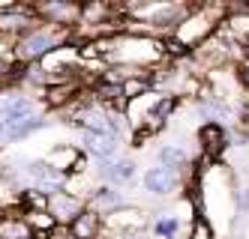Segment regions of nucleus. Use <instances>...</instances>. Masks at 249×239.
Returning a JSON list of instances; mask_svg holds the SVG:
<instances>
[{
  "label": "nucleus",
  "instance_id": "f03ea898",
  "mask_svg": "<svg viewBox=\"0 0 249 239\" xmlns=\"http://www.w3.org/2000/svg\"><path fill=\"white\" fill-rule=\"evenodd\" d=\"M213 30H216L213 18L207 12H195V15H186L183 21L177 24V36H174V39L180 42L183 48H189V45H201Z\"/></svg>",
  "mask_w": 249,
  "mask_h": 239
},
{
  "label": "nucleus",
  "instance_id": "f8f14e48",
  "mask_svg": "<svg viewBox=\"0 0 249 239\" xmlns=\"http://www.w3.org/2000/svg\"><path fill=\"white\" fill-rule=\"evenodd\" d=\"M186 161H189V156H186L183 146H177V143L159 146V168H168V171L177 174L180 168H186Z\"/></svg>",
  "mask_w": 249,
  "mask_h": 239
},
{
  "label": "nucleus",
  "instance_id": "6e6552de",
  "mask_svg": "<svg viewBox=\"0 0 249 239\" xmlns=\"http://www.w3.org/2000/svg\"><path fill=\"white\" fill-rule=\"evenodd\" d=\"M177 108V96H159V99H153V105H150V111L144 114V123H147V132H156L159 126H162L168 117H171V111Z\"/></svg>",
  "mask_w": 249,
  "mask_h": 239
},
{
  "label": "nucleus",
  "instance_id": "f257e3e1",
  "mask_svg": "<svg viewBox=\"0 0 249 239\" xmlns=\"http://www.w3.org/2000/svg\"><path fill=\"white\" fill-rule=\"evenodd\" d=\"M63 30L60 27H33L27 33L18 36V42H15V60H21V63H36L42 57H48V54H54L63 42Z\"/></svg>",
  "mask_w": 249,
  "mask_h": 239
},
{
  "label": "nucleus",
  "instance_id": "4468645a",
  "mask_svg": "<svg viewBox=\"0 0 249 239\" xmlns=\"http://www.w3.org/2000/svg\"><path fill=\"white\" fill-rule=\"evenodd\" d=\"M24 222H27V227L33 230V236H36V233H51V230H54L57 227V222H54V218H51V212L48 209H24Z\"/></svg>",
  "mask_w": 249,
  "mask_h": 239
},
{
  "label": "nucleus",
  "instance_id": "1a4fd4ad",
  "mask_svg": "<svg viewBox=\"0 0 249 239\" xmlns=\"http://www.w3.org/2000/svg\"><path fill=\"white\" fill-rule=\"evenodd\" d=\"M99 227H102V218L99 212L93 209H84L72 224H69V233H72L75 239H96L99 236Z\"/></svg>",
  "mask_w": 249,
  "mask_h": 239
},
{
  "label": "nucleus",
  "instance_id": "f3484780",
  "mask_svg": "<svg viewBox=\"0 0 249 239\" xmlns=\"http://www.w3.org/2000/svg\"><path fill=\"white\" fill-rule=\"evenodd\" d=\"M45 123H48V120H45V117H39V114H36V117H27V120H21V123H15L9 132H6V138H9V141L27 138V135H33V132H39Z\"/></svg>",
  "mask_w": 249,
  "mask_h": 239
},
{
  "label": "nucleus",
  "instance_id": "dca6fc26",
  "mask_svg": "<svg viewBox=\"0 0 249 239\" xmlns=\"http://www.w3.org/2000/svg\"><path fill=\"white\" fill-rule=\"evenodd\" d=\"M75 81H69V84H54V87H45V105L51 108H57V105H66L69 99H72L75 93Z\"/></svg>",
  "mask_w": 249,
  "mask_h": 239
},
{
  "label": "nucleus",
  "instance_id": "6ab92c4d",
  "mask_svg": "<svg viewBox=\"0 0 249 239\" xmlns=\"http://www.w3.org/2000/svg\"><path fill=\"white\" fill-rule=\"evenodd\" d=\"M189 239H213V227H210L207 218H195V222H192V233H189Z\"/></svg>",
  "mask_w": 249,
  "mask_h": 239
},
{
  "label": "nucleus",
  "instance_id": "0eeeda50",
  "mask_svg": "<svg viewBox=\"0 0 249 239\" xmlns=\"http://www.w3.org/2000/svg\"><path fill=\"white\" fill-rule=\"evenodd\" d=\"M198 141H201L204 156L216 159L219 153H225V146H228V132H225L219 123H204V126L198 128Z\"/></svg>",
  "mask_w": 249,
  "mask_h": 239
},
{
  "label": "nucleus",
  "instance_id": "4be33fe9",
  "mask_svg": "<svg viewBox=\"0 0 249 239\" xmlns=\"http://www.w3.org/2000/svg\"><path fill=\"white\" fill-rule=\"evenodd\" d=\"M123 239H144L141 233H129V236H123Z\"/></svg>",
  "mask_w": 249,
  "mask_h": 239
},
{
  "label": "nucleus",
  "instance_id": "a211bd4d",
  "mask_svg": "<svg viewBox=\"0 0 249 239\" xmlns=\"http://www.w3.org/2000/svg\"><path fill=\"white\" fill-rule=\"evenodd\" d=\"M153 233H156V239H177V233H180V218L177 215H159L153 222Z\"/></svg>",
  "mask_w": 249,
  "mask_h": 239
},
{
  "label": "nucleus",
  "instance_id": "ddd939ff",
  "mask_svg": "<svg viewBox=\"0 0 249 239\" xmlns=\"http://www.w3.org/2000/svg\"><path fill=\"white\" fill-rule=\"evenodd\" d=\"M102 176L108 182H129L135 176V161L120 159V161H105L102 164Z\"/></svg>",
  "mask_w": 249,
  "mask_h": 239
},
{
  "label": "nucleus",
  "instance_id": "9d476101",
  "mask_svg": "<svg viewBox=\"0 0 249 239\" xmlns=\"http://www.w3.org/2000/svg\"><path fill=\"white\" fill-rule=\"evenodd\" d=\"M123 207V197H120V191L117 189H111V186H105V189H96L93 191V197H90V209L93 212H105V215H111L114 209H120Z\"/></svg>",
  "mask_w": 249,
  "mask_h": 239
},
{
  "label": "nucleus",
  "instance_id": "2eb2a0df",
  "mask_svg": "<svg viewBox=\"0 0 249 239\" xmlns=\"http://www.w3.org/2000/svg\"><path fill=\"white\" fill-rule=\"evenodd\" d=\"M225 33H231V36H234V39H240V42H249V9L231 12L228 21H225Z\"/></svg>",
  "mask_w": 249,
  "mask_h": 239
},
{
  "label": "nucleus",
  "instance_id": "9b49d317",
  "mask_svg": "<svg viewBox=\"0 0 249 239\" xmlns=\"http://www.w3.org/2000/svg\"><path fill=\"white\" fill-rule=\"evenodd\" d=\"M21 215L6 212L3 218H0V239H33V230L27 227V222H24Z\"/></svg>",
  "mask_w": 249,
  "mask_h": 239
},
{
  "label": "nucleus",
  "instance_id": "7ed1b4c3",
  "mask_svg": "<svg viewBox=\"0 0 249 239\" xmlns=\"http://www.w3.org/2000/svg\"><path fill=\"white\" fill-rule=\"evenodd\" d=\"M48 212L57 224L69 227L84 212V200L78 194H69V191H54V194H48Z\"/></svg>",
  "mask_w": 249,
  "mask_h": 239
},
{
  "label": "nucleus",
  "instance_id": "423d86ee",
  "mask_svg": "<svg viewBox=\"0 0 249 239\" xmlns=\"http://www.w3.org/2000/svg\"><path fill=\"white\" fill-rule=\"evenodd\" d=\"M141 182H144V191L156 194V197H162V194H171L177 189V174L168 171V168H147L144 176H141Z\"/></svg>",
  "mask_w": 249,
  "mask_h": 239
},
{
  "label": "nucleus",
  "instance_id": "412c9836",
  "mask_svg": "<svg viewBox=\"0 0 249 239\" xmlns=\"http://www.w3.org/2000/svg\"><path fill=\"white\" fill-rule=\"evenodd\" d=\"M0 138H6V123L0 120Z\"/></svg>",
  "mask_w": 249,
  "mask_h": 239
},
{
  "label": "nucleus",
  "instance_id": "20e7f679",
  "mask_svg": "<svg viewBox=\"0 0 249 239\" xmlns=\"http://www.w3.org/2000/svg\"><path fill=\"white\" fill-rule=\"evenodd\" d=\"M33 15L45 18V24H51V27H69V24L81 21V6H75V3H42V6L33 9Z\"/></svg>",
  "mask_w": 249,
  "mask_h": 239
},
{
  "label": "nucleus",
  "instance_id": "39448f33",
  "mask_svg": "<svg viewBox=\"0 0 249 239\" xmlns=\"http://www.w3.org/2000/svg\"><path fill=\"white\" fill-rule=\"evenodd\" d=\"M81 146H84V153H90L93 159H99L105 164V161H114L117 138L108 132H81Z\"/></svg>",
  "mask_w": 249,
  "mask_h": 239
},
{
  "label": "nucleus",
  "instance_id": "aec40b11",
  "mask_svg": "<svg viewBox=\"0 0 249 239\" xmlns=\"http://www.w3.org/2000/svg\"><path fill=\"white\" fill-rule=\"evenodd\" d=\"M234 200H237V209L240 212H249V186L246 189H237L234 191Z\"/></svg>",
  "mask_w": 249,
  "mask_h": 239
}]
</instances>
